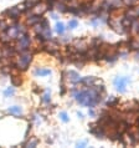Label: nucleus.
Masks as SVG:
<instances>
[{
    "label": "nucleus",
    "mask_w": 139,
    "mask_h": 148,
    "mask_svg": "<svg viewBox=\"0 0 139 148\" xmlns=\"http://www.w3.org/2000/svg\"><path fill=\"white\" fill-rule=\"evenodd\" d=\"M30 61H31V55L30 54H24L19 57V67L21 69V70H26L27 66H29V64H30Z\"/></svg>",
    "instance_id": "obj_1"
},
{
    "label": "nucleus",
    "mask_w": 139,
    "mask_h": 148,
    "mask_svg": "<svg viewBox=\"0 0 139 148\" xmlns=\"http://www.w3.org/2000/svg\"><path fill=\"white\" fill-rule=\"evenodd\" d=\"M130 80L128 77H122V79H116L114 80V85L117 86V90L121 92H124V87Z\"/></svg>",
    "instance_id": "obj_2"
},
{
    "label": "nucleus",
    "mask_w": 139,
    "mask_h": 148,
    "mask_svg": "<svg viewBox=\"0 0 139 148\" xmlns=\"http://www.w3.org/2000/svg\"><path fill=\"white\" fill-rule=\"evenodd\" d=\"M29 45H30V38H29L27 35L24 34V36L21 39H20V44H19V47L21 49L22 51H25L26 49L29 47Z\"/></svg>",
    "instance_id": "obj_3"
},
{
    "label": "nucleus",
    "mask_w": 139,
    "mask_h": 148,
    "mask_svg": "<svg viewBox=\"0 0 139 148\" xmlns=\"http://www.w3.org/2000/svg\"><path fill=\"white\" fill-rule=\"evenodd\" d=\"M35 75L36 76H47V75H51V70H41V69H37L35 71Z\"/></svg>",
    "instance_id": "obj_4"
},
{
    "label": "nucleus",
    "mask_w": 139,
    "mask_h": 148,
    "mask_svg": "<svg viewBox=\"0 0 139 148\" xmlns=\"http://www.w3.org/2000/svg\"><path fill=\"white\" fill-rule=\"evenodd\" d=\"M70 79H71L73 82H78V81H81V79H80V75L77 72H75V71H70Z\"/></svg>",
    "instance_id": "obj_5"
},
{
    "label": "nucleus",
    "mask_w": 139,
    "mask_h": 148,
    "mask_svg": "<svg viewBox=\"0 0 139 148\" xmlns=\"http://www.w3.org/2000/svg\"><path fill=\"white\" fill-rule=\"evenodd\" d=\"M9 112L10 113H14V114H20L21 113V108L19 106H14V107H10L9 108Z\"/></svg>",
    "instance_id": "obj_6"
},
{
    "label": "nucleus",
    "mask_w": 139,
    "mask_h": 148,
    "mask_svg": "<svg viewBox=\"0 0 139 148\" xmlns=\"http://www.w3.org/2000/svg\"><path fill=\"white\" fill-rule=\"evenodd\" d=\"M56 30L59 34H63V31H65V26H63V24L62 23H57L56 24Z\"/></svg>",
    "instance_id": "obj_7"
},
{
    "label": "nucleus",
    "mask_w": 139,
    "mask_h": 148,
    "mask_svg": "<svg viewBox=\"0 0 139 148\" xmlns=\"http://www.w3.org/2000/svg\"><path fill=\"white\" fill-rule=\"evenodd\" d=\"M42 101H44V102H46V103H48V102L51 101V95L48 93V92H47V93H45V95H44V97H42Z\"/></svg>",
    "instance_id": "obj_8"
},
{
    "label": "nucleus",
    "mask_w": 139,
    "mask_h": 148,
    "mask_svg": "<svg viewBox=\"0 0 139 148\" xmlns=\"http://www.w3.org/2000/svg\"><path fill=\"white\" fill-rule=\"evenodd\" d=\"M117 102H118L117 98H113V97H111V98H109V100L107 101V106H113V105H116Z\"/></svg>",
    "instance_id": "obj_9"
},
{
    "label": "nucleus",
    "mask_w": 139,
    "mask_h": 148,
    "mask_svg": "<svg viewBox=\"0 0 139 148\" xmlns=\"http://www.w3.org/2000/svg\"><path fill=\"white\" fill-rule=\"evenodd\" d=\"M77 25H78V23H77V20H71V21L68 23V27H70V29H75Z\"/></svg>",
    "instance_id": "obj_10"
},
{
    "label": "nucleus",
    "mask_w": 139,
    "mask_h": 148,
    "mask_svg": "<svg viewBox=\"0 0 139 148\" xmlns=\"http://www.w3.org/2000/svg\"><path fill=\"white\" fill-rule=\"evenodd\" d=\"M40 19L41 18H39V16H32L31 19H29V23L30 24H36L37 21H40Z\"/></svg>",
    "instance_id": "obj_11"
},
{
    "label": "nucleus",
    "mask_w": 139,
    "mask_h": 148,
    "mask_svg": "<svg viewBox=\"0 0 139 148\" xmlns=\"http://www.w3.org/2000/svg\"><path fill=\"white\" fill-rule=\"evenodd\" d=\"M11 95H14V90L10 88V87L7 88L5 92H4V96H5V97H9V96H11Z\"/></svg>",
    "instance_id": "obj_12"
},
{
    "label": "nucleus",
    "mask_w": 139,
    "mask_h": 148,
    "mask_svg": "<svg viewBox=\"0 0 139 148\" xmlns=\"http://www.w3.org/2000/svg\"><path fill=\"white\" fill-rule=\"evenodd\" d=\"M60 117H61V120H62L63 122H68V117H67V113L66 112H61L60 113Z\"/></svg>",
    "instance_id": "obj_13"
},
{
    "label": "nucleus",
    "mask_w": 139,
    "mask_h": 148,
    "mask_svg": "<svg viewBox=\"0 0 139 148\" xmlns=\"http://www.w3.org/2000/svg\"><path fill=\"white\" fill-rule=\"evenodd\" d=\"M57 6H59V8H57V9H59V10L61 11V13H65V11H67V9H65V8H66V6H65L63 4H61V3H60Z\"/></svg>",
    "instance_id": "obj_14"
},
{
    "label": "nucleus",
    "mask_w": 139,
    "mask_h": 148,
    "mask_svg": "<svg viewBox=\"0 0 139 148\" xmlns=\"http://www.w3.org/2000/svg\"><path fill=\"white\" fill-rule=\"evenodd\" d=\"M48 1V6H50V9L54 8V4H55V0H47Z\"/></svg>",
    "instance_id": "obj_15"
},
{
    "label": "nucleus",
    "mask_w": 139,
    "mask_h": 148,
    "mask_svg": "<svg viewBox=\"0 0 139 148\" xmlns=\"http://www.w3.org/2000/svg\"><path fill=\"white\" fill-rule=\"evenodd\" d=\"M86 145H87V142H78V143H77V146H78V147H83Z\"/></svg>",
    "instance_id": "obj_16"
},
{
    "label": "nucleus",
    "mask_w": 139,
    "mask_h": 148,
    "mask_svg": "<svg viewBox=\"0 0 139 148\" xmlns=\"http://www.w3.org/2000/svg\"><path fill=\"white\" fill-rule=\"evenodd\" d=\"M77 116H78L80 118H83V114L81 113V112H77Z\"/></svg>",
    "instance_id": "obj_17"
},
{
    "label": "nucleus",
    "mask_w": 139,
    "mask_h": 148,
    "mask_svg": "<svg viewBox=\"0 0 139 148\" xmlns=\"http://www.w3.org/2000/svg\"><path fill=\"white\" fill-rule=\"evenodd\" d=\"M89 116H95V112H93V111H89Z\"/></svg>",
    "instance_id": "obj_18"
},
{
    "label": "nucleus",
    "mask_w": 139,
    "mask_h": 148,
    "mask_svg": "<svg viewBox=\"0 0 139 148\" xmlns=\"http://www.w3.org/2000/svg\"><path fill=\"white\" fill-rule=\"evenodd\" d=\"M138 59H139V56H138Z\"/></svg>",
    "instance_id": "obj_19"
}]
</instances>
